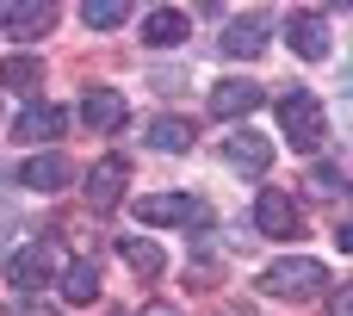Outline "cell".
<instances>
[{"instance_id":"obj_1","label":"cell","mask_w":353,"mask_h":316,"mask_svg":"<svg viewBox=\"0 0 353 316\" xmlns=\"http://www.w3.org/2000/svg\"><path fill=\"white\" fill-rule=\"evenodd\" d=\"M279 124H285V137H292V149H298V155H316V149L329 143L323 99H316V93H304V87H292V93L279 99Z\"/></svg>"},{"instance_id":"obj_16","label":"cell","mask_w":353,"mask_h":316,"mask_svg":"<svg viewBox=\"0 0 353 316\" xmlns=\"http://www.w3.org/2000/svg\"><path fill=\"white\" fill-rule=\"evenodd\" d=\"M68 130V112H56V106H25V118H19V143H56Z\"/></svg>"},{"instance_id":"obj_21","label":"cell","mask_w":353,"mask_h":316,"mask_svg":"<svg viewBox=\"0 0 353 316\" xmlns=\"http://www.w3.org/2000/svg\"><path fill=\"white\" fill-rule=\"evenodd\" d=\"M316 186H329V192H335V186H347V174H341V168H316Z\"/></svg>"},{"instance_id":"obj_22","label":"cell","mask_w":353,"mask_h":316,"mask_svg":"<svg viewBox=\"0 0 353 316\" xmlns=\"http://www.w3.org/2000/svg\"><path fill=\"white\" fill-rule=\"evenodd\" d=\"M329 316H353V292H341V298H329Z\"/></svg>"},{"instance_id":"obj_8","label":"cell","mask_w":353,"mask_h":316,"mask_svg":"<svg viewBox=\"0 0 353 316\" xmlns=\"http://www.w3.org/2000/svg\"><path fill=\"white\" fill-rule=\"evenodd\" d=\"M0 25H6V37H12V43H37V37H50L56 6H50V0H19V6H6V12H0Z\"/></svg>"},{"instance_id":"obj_2","label":"cell","mask_w":353,"mask_h":316,"mask_svg":"<svg viewBox=\"0 0 353 316\" xmlns=\"http://www.w3.org/2000/svg\"><path fill=\"white\" fill-rule=\"evenodd\" d=\"M261 292H267V298H292V304H304V298H329V267L310 261V255L279 261V267L261 273Z\"/></svg>"},{"instance_id":"obj_9","label":"cell","mask_w":353,"mask_h":316,"mask_svg":"<svg viewBox=\"0 0 353 316\" xmlns=\"http://www.w3.org/2000/svg\"><path fill=\"white\" fill-rule=\"evenodd\" d=\"M285 43H292L304 62H323V56H329V19H323V12H292V19H285Z\"/></svg>"},{"instance_id":"obj_20","label":"cell","mask_w":353,"mask_h":316,"mask_svg":"<svg viewBox=\"0 0 353 316\" xmlns=\"http://www.w3.org/2000/svg\"><path fill=\"white\" fill-rule=\"evenodd\" d=\"M124 19H130L124 0H87V6H81V25H87V31H118Z\"/></svg>"},{"instance_id":"obj_13","label":"cell","mask_w":353,"mask_h":316,"mask_svg":"<svg viewBox=\"0 0 353 316\" xmlns=\"http://www.w3.org/2000/svg\"><path fill=\"white\" fill-rule=\"evenodd\" d=\"M68 174H74V168H68V155H56V149H50V155H31V161L19 168V180H25L31 192H62Z\"/></svg>"},{"instance_id":"obj_5","label":"cell","mask_w":353,"mask_h":316,"mask_svg":"<svg viewBox=\"0 0 353 316\" xmlns=\"http://www.w3.org/2000/svg\"><path fill=\"white\" fill-rule=\"evenodd\" d=\"M254 224H261V236H273V242L304 236V211L292 205V192H261V199H254Z\"/></svg>"},{"instance_id":"obj_12","label":"cell","mask_w":353,"mask_h":316,"mask_svg":"<svg viewBox=\"0 0 353 316\" xmlns=\"http://www.w3.org/2000/svg\"><path fill=\"white\" fill-rule=\"evenodd\" d=\"M261 99H267V93H261L254 81H217V87H211V112H217V118H248Z\"/></svg>"},{"instance_id":"obj_7","label":"cell","mask_w":353,"mask_h":316,"mask_svg":"<svg viewBox=\"0 0 353 316\" xmlns=\"http://www.w3.org/2000/svg\"><path fill=\"white\" fill-rule=\"evenodd\" d=\"M124 186H130V155H99L93 174H87V199H93V211H112V205L124 199Z\"/></svg>"},{"instance_id":"obj_18","label":"cell","mask_w":353,"mask_h":316,"mask_svg":"<svg viewBox=\"0 0 353 316\" xmlns=\"http://www.w3.org/2000/svg\"><path fill=\"white\" fill-rule=\"evenodd\" d=\"M37 81H43V56H31V50L0 56V87H6V93H31Z\"/></svg>"},{"instance_id":"obj_3","label":"cell","mask_w":353,"mask_h":316,"mask_svg":"<svg viewBox=\"0 0 353 316\" xmlns=\"http://www.w3.org/2000/svg\"><path fill=\"white\" fill-rule=\"evenodd\" d=\"M56 273H62L56 242H25V248H12V261H6L12 292H43V286H56Z\"/></svg>"},{"instance_id":"obj_24","label":"cell","mask_w":353,"mask_h":316,"mask_svg":"<svg viewBox=\"0 0 353 316\" xmlns=\"http://www.w3.org/2000/svg\"><path fill=\"white\" fill-rule=\"evenodd\" d=\"M0 12H6V6H0Z\"/></svg>"},{"instance_id":"obj_17","label":"cell","mask_w":353,"mask_h":316,"mask_svg":"<svg viewBox=\"0 0 353 316\" xmlns=\"http://www.w3.org/2000/svg\"><path fill=\"white\" fill-rule=\"evenodd\" d=\"M192 137H199V130H192V118H155V124L143 130V143H149V149H161V155L192 149Z\"/></svg>"},{"instance_id":"obj_19","label":"cell","mask_w":353,"mask_h":316,"mask_svg":"<svg viewBox=\"0 0 353 316\" xmlns=\"http://www.w3.org/2000/svg\"><path fill=\"white\" fill-rule=\"evenodd\" d=\"M118 248H124V267H130V273H143V279H161V267H168V261H161V248H155L149 236H124Z\"/></svg>"},{"instance_id":"obj_11","label":"cell","mask_w":353,"mask_h":316,"mask_svg":"<svg viewBox=\"0 0 353 316\" xmlns=\"http://www.w3.org/2000/svg\"><path fill=\"white\" fill-rule=\"evenodd\" d=\"M223 161L242 168V174H267V168H273V143H267L261 130H236V137L223 143Z\"/></svg>"},{"instance_id":"obj_10","label":"cell","mask_w":353,"mask_h":316,"mask_svg":"<svg viewBox=\"0 0 353 316\" xmlns=\"http://www.w3.org/2000/svg\"><path fill=\"white\" fill-rule=\"evenodd\" d=\"M81 124L87 130H118L124 124V93L118 87H87L81 93Z\"/></svg>"},{"instance_id":"obj_15","label":"cell","mask_w":353,"mask_h":316,"mask_svg":"<svg viewBox=\"0 0 353 316\" xmlns=\"http://www.w3.org/2000/svg\"><path fill=\"white\" fill-rule=\"evenodd\" d=\"M186 37H192V19H186L180 6H161V12H149V19H143V43H155V50L186 43Z\"/></svg>"},{"instance_id":"obj_23","label":"cell","mask_w":353,"mask_h":316,"mask_svg":"<svg viewBox=\"0 0 353 316\" xmlns=\"http://www.w3.org/2000/svg\"><path fill=\"white\" fill-rule=\"evenodd\" d=\"M6 242H12V217H0V248H6Z\"/></svg>"},{"instance_id":"obj_14","label":"cell","mask_w":353,"mask_h":316,"mask_svg":"<svg viewBox=\"0 0 353 316\" xmlns=\"http://www.w3.org/2000/svg\"><path fill=\"white\" fill-rule=\"evenodd\" d=\"M56 292H62V304H93L99 298V267L81 255V261H68L62 273H56Z\"/></svg>"},{"instance_id":"obj_6","label":"cell","mask_w":353,"mask_h":316,"mask_svg":"<svg viewBox=\"0 0 353 316\" xmlns=\"http://www.w3.org/2000/svg\"><path fill=\"white\" fill-rule=\"evenodd\" d=\"M267 12H242V19H230L223 25V37H217V56H230V62H248V56H261V43H267Z\"/></svg>"},{"instance_id":"obj_4","label":"cell","mask_w":353,"mask_h":316,"mask_svg":"<svg viewBox=\"0 0 353 316\" xmlns=\"http://www.w3.org/2000/svg\"><path fill=\"white\" fill-rule=\"evenodd\" d=\"M137 217H143V224L205 230V224H211V205H205V199H192V192H155V199H137Z\"/></svg>"}]
</instances>
